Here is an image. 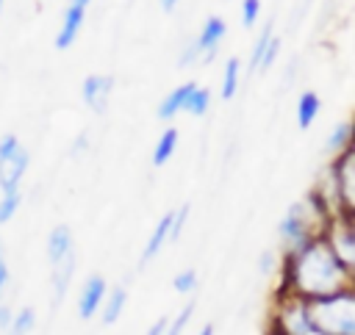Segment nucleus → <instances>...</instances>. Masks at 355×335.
<instances>
[{
  "mask_svg": "<svg viewBox=\"0 0 355 335\" xmlns=\"http://www.w3.org/2000/svg\"><path fill=\"white\" fill-rule=\"evenodd\" d=\"M89 3H92V0H69V3H67L61 28H58V33H55V47H58V50H67V47L78 39V33H80V28H83V19H86V11H89Z\"/></svg>",
  "mask_w": 355,
  "mask_h": 335,
  "instance_id": "obj_7",
  "label": "nucleus"
},
{
  "mask_svg": "<svg viewBox=\"0 0 355 335\" xmlns=\"http://www.w3.org/2000/svg\"><path fill=\"white\" fill-rule=\"evenodd\" d=\"M261 17V0H244L241 3V22L244 28H252Z\"/></svg>",
  "mask_w": 355,
  "mask_h": 335,
  "instance_id": "obj_25",
  "label": "nucleus"
},
{
  "mask_svg": "<svg viewBox=\"0 0 355 335\" xmlns=\"http://www.w3.org/2000/svg\"><path fill=\"white\" fill-rule=\"evenodd\" d=\"M319 108H322V100L316 91H302L300 94V102H297V125L302 130L311 127V122L319 116Z\"/></svg>",
  "mask_w": 355,
  "mask_h": 335,
  "instance_id": "obj_13",
  "label": "nucleus"
},
{
  "mask_svg": "<svg viewBox=\"0 0 355 335\" xmlns=\"http://www.w3.org/2000/svg\"><path fill=\"white\" fill-rule=\"evenodd\" d=\"M111 91H114V78L111 75H86V80L80 86V97L94 114H105Z\"/></svg>",
  "mask_w": 355,
  "mask_h": 335,
  "instance_id": "obj_9",
  "label": "nucleus"
},
{
  "mask_svg": "<svg viewBox=\"0 0 355 335\" xmlns=\"http://www.w3.org/2000/svg\"><path fill=\"white\" fill-rule=\"evenodd\" d=\"M178 3H180V0H161V8H164V11H175Z\"/></svg>",
  "mask_w": 355,
  "mask_h": 335,
  "instance_id": "obj_33",
  "label": "nucleus"
},
{
  "mask_svg": "<svg viewBox=\"0 0 355 335\" xmlns=\"http://www.w3.org/2000/svg\"><path fill=\"white\" fill-rule=\"evenodd\" d=\"M208 108H211V91H208L205 86H197V83H194V89H191L189 97H186L183 111L191 114V116H202Z\"/></svg>",
  "mask_w": 355,
  "mask_h": 335,
  "instance_id": "obj_17",
  "label": "nucleus"
},
{
  "mask_svg": "<svg viewBox=\"0 0 355 335\" xmlns=\"http://www.w3.org/2000/svg\"><path fill=\"white\" fill-rule=\"evenodd\" d=\"M169 219H172V210L169 213H164L161 219H158V224H155V230L150 233V238H147V246H144V255H141V263H150L158 252H161V246L166 244V233H169Z\"/></svg>",
  "mask_w": 355,
  "mask_h": 335,
  "instance_id": "obj_14",
  "label": "nucleus"
},
{
  "mask_svg": "<svg viewBox=\"0 0 355 335\" xmlns=\"http://www.w3.org/2000/svg\"><path fill=\"white\" fill-rule=\"evenodd\" d=\"M352 285V263L336 255L327 238L319 233L300 252H286L280 263V288L277 296L286 293H327Z\"/></svg>",
  "mask_w": 355,
  "mask_h": 335,
  "instance_id": "obj_1",
  "label": "nucleus"
},
{
  "mask_svg": "<svg viewBox=\"0 0 355 335\" xmlns=\"http://www.w3.org/2000/svg\"><path fill=\"white\" fill-rule=\"evenodd\" d=\"M189 221V205H183L180 210H172V219H169V233H166V241H178L183 235V227Z\"/></svg>",
  "mask_w": 355,
  "mask_h": 335,
  "instance_id": "obj_21",
  "label": "nucleus"
},
{
  "mask_svg": "<svg viewBox=\"0 0 355 335\" xmlns=\"http://www.w3.org/2000/svg\"><path fill=\"white\" fill-rule=\"evenodd\" d=\"M349 138H352V127H349V122H338V125L333 127V133L327 136L324 150H327L330 155H336L338 150H344V147L349 144Z\"/></svg>",
  "mask_w": 355,
  "mask_h": 335,
  "instance_id": "obj_18",
  "label": "nucleus"
},
{
  "mask_svg": "<svg viewBox=\"0 0 355 335\" xmlns=\"http://www.w3.org/2000/svg\"><path fill=\"white\" fill-rule=\"evenodd\" d=\"M11 316H14V310H11L8 305H0V329H8Z\"/></svg>",
  "mask_w": 355,
  "mask_h": 335,
  "instance_id": "obj_30",
  "label": "nucleus"
},
{
  "mask_svg": "<svg viewBox=\"0 0 355 335\" xmlns=\"http://www.w3.org/2000/svg\"><path fill=\"white\" fill-rule=\"evenodd\" d=\"M241 83V61L239 58H227L225 64V75H222V100H233Z\"/></svg>",
  "mask_w": 355,
  "mask_h": 335,
  "instance_id": "obj_16",
  "label": "nucleus"
},
{
  "mask_svg": "<svg viewBox=\"0 0 355 335\" xmlns=\"http://www.w3.org/2000/svg\"><path fill=\"white\" fill-rule=\"evenodd\" d=\"M86 147H89V133H80V136L75 138V144H72V155H80Z\"/></svg>",
  "mask_w": 355,
  "mask_h": 335,
  "instance_id": "obj_29",
  "label": "nucleus"
},
{
  "mask_svg": "<svg viewBox=\"0 0 355 335\" xmlns=\"http://www.w3.org/2000/svg\"><path fill=\"white\" fill-rule=\"evenodd\" d=\"M31 155L22 147V141L17 136H3L0 138V188L11 191L19 188L25 172H28Z\"/></svg>",
  "mask_w": 355,
  "mask_h": 335,
  "instance_id": "obj_5",
  "label": "nucleus"
},
{
  "mask_svg": "<svg viewBox=\"0 0 355 335\" xmlns=\"http://www.w3.org/2000/svg\"><path fill=\"white\" fill-rule=\"evenodd\" d=\"M269 36H272V25L266 22V28L261 30V36H258V42H255V47H252V55H250V72H258V64H261V55H263V47H266V42H269Z\"/></svg>",
  "mask_w": 355,
  "mask_h": 335,
  "instance_id": "obj_23",
  "label": "nucleus"
},
{
  "mask_svg": "<svg viewBox=\"0 0 355 335\" xmlns=\"http://www.w3.org/2000/svg\"><path fill=\"white\" fill-rule=\"evenodd\" d=\"M191 313H194V302H186V305H183V310L175 316V321H172V324H166V332H172V335L183 332V329H186V324H189V318H191Z\"/></svg>",
  "mask_w": 355,
  "mask_h": 335,
  "instance_id": "obj_24",
  "label": "nucleus"
},
{
  "mask_svg": "<svg viewBox=\"0 0 355 335\" xmlns=\"http://www.w3.org/2000/svg\"><path fill=\"white\" fill-rule=\"evenodd\" d=\"M191 89H194V83H180L178 89H172V91L161 100V105H158V116H161V119H172V116H178V114L183 111L186 97H189Z\"/></svg>",
  "mask_w": 355,
  "mask_h": 335,
  "instance_id": "obj_12",
  "label": "nucleus"
},
{
  "mask_svg": "<svg viewBox=\"0 0 355 335\" xmlns=\"http://www.w3.org/2000/svg\"><path fill=\"white\" fill-rule=\"evenodd\" d=\"M105 291H108V285H105V280H103L100 274H92V277L83 282L80 296H78V316H80L83 321H89V318H94V316H97V310H100V305H103Z\"/></svg>",
  "mask_w": 355,
  "mask_h": 335,
  "instance_id": "obj_10",
  "label": "nucleus"
},
{
  "mask_svg": "<svg viewBox=\"0 0 355 335\" xmlns=\"http://www.w3.org/2000/svg\"><path fill=\"white\" fill-rule=\"evenodd\" d=\"M200 332H202V335H214V332H216V327H214V324H205Z\"/></svg>",
  "mask_w": 355,
  "mask_h": 335,
  "instance_id": "obj_34",
  "label": "nucleus"
},
{
  "mask_svg": "<svg viewBox=\"0 0 355 335\" xmlns=\"http://www.w3.org/2000/svg\"><path fill=\"white\" fill-rule=\"evenodd\" d=\"M166 324H169L166 318H158V321H155V324L147 329V335H161V332H166Z\"/></svg>",
  "mask_w": 355,
  "mask_h": 335,
  "instance_id": "obj_32",
  "label": "nucleus"
},
{
  "mask_svg": "<svg viewBox=\"0 0 355 335\" xmlns=\"http://www.w3.org/2000/svg\"><path fill=\"white\" fill-rule=\"evenodd\" d=\"M277 53H280V39H277V36H269V42H266V47H263V55H261L258 69H269V66L275 64Z\"/></svg>",
  "mask_w": 355,
  "mask_h": 335,
  "instance_id": "obj_26",
  "label": "nucleus"
},
{
  "mask_svg": "<svg viewBox=\"0 0 355 335\" xmlns=\"http://www.w3.org/2000/svg\"><path fill=\"white\" fill-rule=\"evenodd\" d=\"M172 288L178 293H191L197 288V271L194 269H186V271H178L175 280H172Z\"/></svg>",
  "mask_w": 355,
  "mask_h": 335,
  "instance_id": "obj_22",
  "label": "nucleus"
},
{
  "mask_svg": "<svg viewBox=\"0 0 355 335\" xmlns=\"http://www.w3.org/2000/svg\"><path fill=\"white\" fill-rule=\"evenodd\" d=\"M6 285H8V263H6V257H3V244H0V296H3Z\"/></svg>",
  "mask_w": 355,
  "mask_h": 335,
  "instance_id": "obj_28",
  "label": "nucleus"
},
{
  "mask_svg": "<svg viewBox=\"0 0 355 335\" xmlns=\"http://www.w3.org/2000/svg\"><path fill=\"white\" fill-rule=\"evenodd\" d=\"M336 194L341 199V208H355V152L352 144H347L344 150H338L333 155V163L327 166Z\"/></svg>",
  "mask_w": 355,
  "mask_h": 335,
  "instance_id": "obj_6",
  "label": "nucleus"
},
{
  "mask_svg": "<svg viewBox=\"0 0 355 335\" xmlns=\"http://www.w3.org/2000/svg\"><path fill=\"white\" fill-rule=\"evenodd\" d=\"M175 150H178V130H175V127H166V130L161 133V138L155 141L153 163H155V166H164V163L175 155Z\"/></svg>",
  "mask_w": 355,
  "mask_h": 335,
  "instance_id": "obj_15",
  "label": "nucleus"
},
{
  "mask_svg": "<svg viewBox=\"0 0 355 335\" xmlns=\"http://www.w3.org/2000/svg\"><path fill=\"white\" fill-rule=\"evenodd\" d=\"M225 33H227L225 19H219V17L205 19V25H202L200 36L194 39V50H197V55L202 58V64H211V61L216 58V53H219V44H222Z\"/></svg>",
  "mask_w": 355,
  "mask_h": 335,
  "instance_id": "obj_8",
  "label": "nucleus"
},
{
  "mask_svg": "<svg viewBox=\"0 0 355 335\" xmlns=\"http://www.w3.org/2000/svg\"><path fill=\"white\" fill-rule=\"evenodd\" d=\"M258 271H261V274H275V271H277V257H275L272 252H263V255L258 257Z\"/></svg>",
  "mask_w": 355,
  "mask_h": 335,
  "instance_id": "obj_27",
  "label": "nucleus"
},
{
  "mask_svg": "<svg viewBox=\"0 0 355 335\" xmlns=\"http://www.w3.org/2000/svg\"><path fill=\"white\" fill-rule=\"evenodd\" d=\"M19 205H22V191H19V188L3 191V197H0V224L11 221L14 213L19 210Z\"/></svg>",
  "mask_w": 355,
  "mask_h": 335,
  "instance_id": "obj_19",
  "label": "nucleus"
},
{
  "mask_svg": "<svg viewBox=\"0 0 355 335\" xmlns=\"http://www.w3.org/2000/svg\"><path fill=\"white\" fill-rule=\"evenodd\" d=\"M319 233H322V227L313 221V216L305 210L302 202H294V205L286 210V216L280 219V224H277V235H280V241L286 244V252H300V249L308 246Z\"/></svg>",
  "mask_w": 355,
  "mask_h": 335,
  "instance_id": "obj_4",
  "label": "nucleus"
},
{
  "mask_svg": "<svg viewBox=\"0 0 355 335\" xmlns=\"http://www.w3.org/2000/svg\"><path fill=\"white\" fill-rule=\"evenodd\" d=\"M125 302H128V291L119 285V288H111V291H105V296H103V305H100V321L105 324V327H111V324H116L119 321V316H122V310H125Z\"/></svg>",
  "mask_w": 355,
  "mask_h": 335,
  "instance_id": "obj_11",
  "label": "nucleus"
},
{
  "mask_svg": "<svg viewBox=\"0 0 355 335\" xmlns=\"http://www.w3.org/2000/svg\"><path fill=\"white\" fill-rule=\"evenodd\" d=\"M275 329L283 335H324L319 321L313 318V310L300 293H286L277 296V310H275Z\"/></svg>",
  "mask_w": 355,
  "mask_h": 335,
  "instance_id": "obj_3",
  "label": "nucleus"
},
{
  "mask_svg": "<svg viewBox=\"0 0 355 335\" xmlns=\"http://www.w3.org/2000/svg\"><path fill=\"white\" fill-rule=\"evenodd\" d=\"M302 296V293H300ZM313 310L324 335H355V293L352 285L327 291V293H308L302 296Z\"/></svg>",
  "mask_w": 355,
  "mask_h": 335,
  "instance_id": "obj_2",
  "label": "nucleus"
},
{
  "mask_svg": "<svg viewBox=\"0 0 355 335\" xmlns=\"http://www.w3.org/2000/svg\"><path fill=\"white\" fill-rule=\"evenodd\" d=\"M197 58H200V55H197V50H194V44H191V47H189V50L180 55V66H191Z\"/></svg>",
  "mask_w": 355,
  "mask_h": 335,
  "instance_id": "obj_31",
  "label": "nucleus"
},
{
  "mask_svg": "<svg viewBox=\"0 0 355 335\" xmlns=\"http://www.w3.org/2000/svg\"><path fill=\"white\" fill-rule=\"evenodd\" d=\"M33 327H36V313H33V307H22V310H17V313L11 316V324H8V329L17 332V335L31 332Z\"/></svg>",
  "mask_w": 355,
  "mask_h": 335,
  "instance_id": "obj_20",
  "label": "nucleus"
},
{
  "mask_svg": "<svg viewBox=\"0 0 355 335\" xmlns=\"http://www.w3.org/2000/svg\"><path fill=\"white\" fill-rule=\"evenodd\" d=\"M0 11H3V0H0Z\"/></svg>",
  "mask_w": 355,
  "mask_h": 335,
  "instance_id": "obj_35",
  "label": "nucleus"
}]
</instances>
